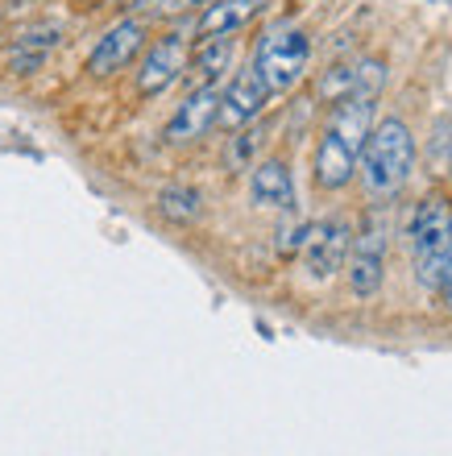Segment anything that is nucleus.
<instances>
[{
    "mask_svg": "<svg viewBox=\"0 0 452 456\" xmlns=\"http://www.w3.org/2000/svg\"><path fill=\"white\" fill-rule=\"evenodd\" d=\"M411 167H415V137L407 129V120L403 117L374 120V129H369L357 158L366 191L374 200H394L411 179Z\"/></svg>",
    "mask_w": 452,
    "mask_h": 456,
    "instance_id": "obj_1",
    "label": "nucleus"
},
{
    "mask_svg": "<svg viewBox=\"0 0 452 456\" xmlns=\"http://www.w3.org/2000/svg\"><path fill=\"white\" fill-rule=\"evenodd\" d=\"M308 62H311V37L303 25L295 21H274L262 37H258V46H253V71L258 79L266 84L270 96H283L291 87L308 75Z\"/></svg>",
    "mask_w": 452,
    "mask_h": 456,
    "instance_id": "obj_2",
    "label": "nucleus"
},
{
    "mask_svg": "<svg viewBox=\"0 0 452 456\" xmlns=\"http://www.w3.org/2000/svg\"><path fill=\"white\" fill-rule=\"evenodd\" d=\"M411 257H415V278L428 290L440 287L444 270L452 262V204L440 195H428L415 208L411 220Z\"/></svg>",
    "mask_w": 452,
    "mask_h": 456,
    "instance_id": "obj_3",
    "label": "nucleus"
},
{
    "mask_svg": "<svg viewBox=\"0 0 452 456\" xmlns=\"http://www.w3.org/2000/svg\"><path fill=\"white\" fill-rule=\"evenodd\" d=\"M386 245H390L386 216H382V208H369L357 228V237L349 245V287H353V295L374 299L382 290V278H386Z\"/></svg>",
    "mask_w": 452,
    "mask_h": 456,
    "instance_id": "obj_4",
    "label": "nucleus"
},
{
    "mask_svg": "<svg viewBox=\"0 0 452 456\" xmlns=\"http://www.w3.org/2000/svg\"><path fill=\"white\" fill-rule=\"evenodd\" d=\"M191 62V42L179 34V29H170L154 42V46L145 50L142 67H137V92L142 96H162L170 84H179L183 71H187Z\"/></svg>",
    "mask_w": 452,
    "mask_h": 456,
    "instance_id": "obj_5",
    "label": "nucleus"
},
{
    "mask_svg": "<svg viewBox=\"0 0 452 456\" xmlns=\"http://www.w3.org/2000/svg\"><path fill=\"white\" fill-rule=\"evenodd\" d=\"M145 46V21L142 17H120L117 25H108L100 42L87 54V75L92 79H108V75L125 71Z\"/></svg>",
    "mask_w": 452,
    "mask_h": 456,
    "instance_id": "obj_6",
    "label": "nucleus"
},
{
    "mask_svg": "<svg viewBox=\"0 0 452 456\" xmlns=\"http://www.w3.org/2000/svg\"><path fill=\"white\" fill-rule=\"evenodd\" d=\"M349 245H353V228H349V220L328 216V220H316V224H308V237H303L299 253H303L308 274L324 282V278H333L336 270L345 265Z\"/></svg>",
    "mask_w": 452,
    "mask_h": 456,
    "instance_id": "obj_7",
    "label": "nucleus"
},
{
    "mask_svg": "<svg viewBox=\"0 0 452 456\" xmlns=\"http://www.w3.org/2000/svg\"><path fill=\"white\" fill-rule=\"evenodd\" d=\"M266 104H270V92H266V84L258 79V71H253V67H241V71L228 79L225 92H220L216 129H225V133L245 129V125H253V120L262 117Z\"/></svg>",
    "mask_w": 452,
    "mask_h": 456,
    "instance_id": "obj_8",
    "label": "nucleus"
},
{
    "mask_svg": "<svg viewBox=\"0 0 452 456\" xmlns=\"http://www.w3.org/2000/svg\"><path fill=\"white\" fill-rule=\"evenodd\" d=\"M216 109H220V87L216 84H200L183 100L175 117L167 120V142L170 145H191L200 142L208 129H216Z\"/></svg>",
    "mask_w": 452,
    "mask_h": 456,
    "instance_id": "obj_9",
    "label": "nucleus"
},
{
    "mask_svg": "<svg viewBox=\"0 0 452 456\" xmlns=\"http://www.w3.org/2000/svg\"><path fill=\"white\" fill-rule=\"evenodd\" d=\"M311 175H316V187L341 191V187H349L353 175H357V150L341 142L333 129H324L320 145H316V158H311Z\"/></svg>",
    "mask_w": 452,
    "mask_h": 456,
    "instance_id": "obj_10",
    "label": "nucleus"
},
{
    "mask_svg": "<svg viewBox=\"0 0 452 456\" xmlns=\"http://www.w3.org/2000/svg\"><path fill=\"white\" fill-rule=\"evenodd\" d=\"M266 4H270V0H208L200 9V17H195V37H200V42H208V37H233L237 29H245Z\"/></svg>",
    "mask_w": 452,
    "mask_h": 456,
    "instance_id": "obj_11",
    "label": "nucleus"
},
{
    "mask_svg": "<svg viewBox=\"0 0 452 456\" xmlns=\"http://www.w3.org/2000/svg\"><path fill=\"white\" fill-rule=\"evenodd\" d=\"M250 195L258 208H278V212H295V179L283 158H266L250 175Z\"/></svg>",
    "mask_w": 452,
    "mask_h": 456,
    "instance_id": "obj_12",
    "label": "nucleus"
},
{
    "mask_svg": "<svg viewBox=\"0 0 452 456\" xmlns=\"http://www.w3.org/2000/svg\"><path fill=\"white\" fill-rule=\"evenodd\" d=\"M54 46H59V25H37V29H25V34L17 37V46H12V71L17 75L37 71Z\"/></svg>",
    "mask_w": 452,
    "mask_h": 456,
    "instance_id": "obj_13",
    "label": "nucleus"
},
{
    "mask_svg": "<svg viewBox=\"0 0 452 456\" xmlns=\"http://www.w3.org/2000/svg\"><path fill=\"white\" fill-rule=\"evenodd\" d=\"M158 212L170 220V224H195L203 212V195L187 183H170L167 191L158 195Z\"/></svg>",
    "mask_w": 452,
    "mask_h": 456,
    "instance_id": "obj_14",
    "label": "nucleus"
},
{
    "mask_svg": "<svg viewBox=\"0 0 452 456\" xmlns=\"http://www.w3.org/2000/svg\"><path fill=\"white\" fill-rule=\"evenodd\" d=\"M228 62H233V37H208V42H200V50H195V59L187 67H195L200 84H216L228 71Z\"/></svg>",
    "mask_w": 452,
    "mask_h": 456,
    "instance_id": "obj_15",
    "label": "nucleus"
},
{
    "mask_svg": "<svg viewBox=\"0 0 452 456\" xmlns=\"http://www.w3.org/2000/svg\"><path fill=\"white\" fill-rule=\"evenodd\" d=\"M262 137H266V129L253 120V125H245V129H237V137L228 142V167L237 170V167H250V158L262 150Z\"/></svg>",
    "mask_w": 452,
    "mask_h": 456,
    "instance_id": "obj_16",
    "label": "nucleus"
},
{
    "mask_svg": "<svg viewBox=\"0 0 452 456\" xmlns=\"http://www.w3.org/2000/svg\"><path fill=\"white\" fill-rule=\"evenodd\" d=\"M316 96H320L324 104H341L345 96H353V67H333V71H324Z\"/></svg>",
    "mask_w": 452,
    "mask_h": 456,
    "instance_id": "obj_17",
    "label": "nucleus"
},
{
    "mask_svg": "<svg viewBox=\"0 0 452 456\" xmlns=\"http://www.w3.org/2000/svg\"><path fill=\"white\" fill-rule=\"evenodd\" d=\"M303 237H308V224H303V220H291V224L278 228V249H283V253H295L299 245H303Z\"/></svg>",
    "mask_w": 452,
    "mask_h": 456,
    "instance_id": "obj_18",
    "label": "nucleus"
},
{
    "mask_svg": "<svg viewBox=\"0 0 452 456\" xmlns=\"http://www.w3.org/2000/svg\"><path fill=\"white\" fill-rule=\"evenodd\" d=\"M208 0H158V12L167 17H187V12H200Z\"/></svg>",
    "mask_w": 452,
    "mask_h": 456,
    "instance_id": "obj_19",
    "label": "nucleus"
},
{
    "mask_svg": "<svg viewBox=\"0 0 452 456\" xmlns=\"http://www.w3.org/2000/svg\"><path fill=\"white\" fill-rule=\"evenodd\" d=\"M436 290H440V299L448 303V312H452V262H448V270H444V278H440V287Z\"/></svg>",
    "mask_w": 452,
    "mask_h": 456,
    "instance_id": "obj_20",
    "label": "nucleus"
}]
</instances>
